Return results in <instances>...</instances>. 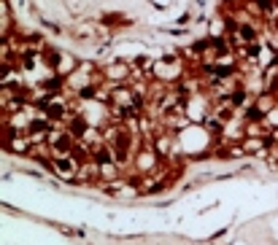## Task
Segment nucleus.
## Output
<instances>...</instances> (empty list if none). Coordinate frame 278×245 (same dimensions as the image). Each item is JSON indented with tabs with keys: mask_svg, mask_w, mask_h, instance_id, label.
Returning a JSON list of instances; mask_svg holds the SVG:
<instances>
[{
	"mask_svg": "<svg viewBox=\"0 0 278 245\" xmlns=\"http://www.w3.org/2000/svg\"><path fill=\"white\" fill-rule=\"evenodd\" d=\"M70 70H78V65L73 62V57H62L60 68H57V73H60V76H70Z\"/></svg>",
	"mask_w": 278,
	"mask_h": 245,
	"instance_id": "20e7f679",
	"label": "nucleus"
},
{
	"mask_svg": "<svg viewBox=\"0 0 278 245\" xmlns=\"http://www.w3.org/2000/svg\"><path fill=\"white\" fill-rule=\"evenodd\" d=\"M78 167H81V164H78L70 154L68 156H54V162H52V170L57 172L60 178H65V180H76Z\"/></svg>",
	"mask_w": 278,
	"mask_h": 245,
	"instance_id": "f257e3e1",
	"label": "nucleus"
},
{
	"mask_svg": "<svg viewBox=\"0 0 278 245\" xmlns=\"http://www.w3.org/2000/svg\"><path fill=\"white\" fill-rule=\"evenodd\" d=\"M62 89H65V76L54 73L49 78H43L41 81V92L43 94H62Z\"/></svg>",
	"mask_w": 278,
	"mask_h": 245,
	"instance_id": "f03ea898",
	"label": "nucleus"
},
{
	"mask_svg": "<svg viewBox=\"0 0 278 245\" xmlns=\"http://www.w3.org/2000/svg\"><path fill=\"white\" fill-rule=\"evenodd\" d=\"M103 22H108V25H130V19H122L119 14H111V17H103Z\"/></svg>",
	"mask_w": 278,
	"mask_h": 245,
	"instance_id": "39448f33",
	"label": "nucleus"
},
{
	"mask_svg": "<svg viewBox=\"0 0 278 245\" xmlns=\"http://www.w3.org/2000/svg\"><path fill=\"white\" fill-rule=\"evenodd\" d=\"M106 76H127V68L124 65H116V68H108Z\"/></svg>",
	"mask_w": 278,
	"mask_h": 245,
	"instance_id": "423d86ee",
	"label": "nucleus"
},
{
	"mask_svg": "<svg viewBox=\"0 0 278 245\" xmlns=\"http://www.w3.org/2000/svg\"><path fill=\"white\" fill-rule=\"evenodd\" d=\"M41 59H43V65H46V68L57 70V68H60V62H62V54H60V51H54V49H43V51H41Z\"/></svg>",
	"mask_w": 278,
	"mask_h": 245,
	"instance_id": "7ed1b4c3",
	"label": "nucleus"
}]
</instances>
